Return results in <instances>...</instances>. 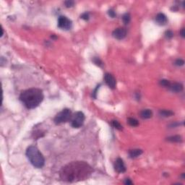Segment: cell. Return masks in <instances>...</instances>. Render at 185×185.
I'll list each match as a JSON object with an SVG mask.
<instances>
[{"label": "cell", "mask_w": 185, "mask_h": 185, "mask_svg": "<svg viewBox=\"0 0 185 185\" xmlns=\"http://www.w3.org/2000/svg\"><path fill=\"white\" fill-rule=\"evenodd\" d=\"M93 173V168L85 161H73L59 171L61 179L66 182H77L87 179Z\"/></svg>", "instance_id": "cell-1"}, {"label": "cell", "mask_w": 185, "mask_h": 185, "mask_svg": "<svg viewBox=\"0 0 185 185\" xmlns=\"http://www.w3.org/2000/svg\"><path fill=\"white\" fill-rule=\"evenodd\" d=\"M20 100L28 109L38 106L43 100L42 90L38 88H30L21 93Z\"/></svg>", "instance_id": "cell-2"}, {"label": "cell", "mask_w": 185, "mask_h": 185, "mask_svg": "<svg viewBox=\"0 0 185 185\" xmlns=\"http://www.w3.org/2000/svg\"><path fill=\"white\" fill-rule=\"evenodd\" d=\"M26 156L34 167L41 168L45 164V159L36 146H29L26 150Z\"/></svg>", "instance_id": "cell-3"}, {"label": "cell", "mask_w": 185, "mask_h": 185, "mask_svg": "<svg viewBox=\"0 0 185 185\" xmlns=\"http://www.w3.org/2000/svg\"><path fill=\"white\" fill-rule=\"evenodd\" d=\"M72 116V113L71 110L69 109H65L56 114V116L54 117L53 121L56 124L65 123L71 120Z\"/></svg>", "instance_id": "cell-4"}, {"label": "cell", "mask_w": 185, "mask_h": 185, "mask_svg": "<svg viewBox=\"0 0 185 185\" xmlns=\"http://www.w3.org/2000/svg\"><path fill=\"white\" fill-rule=\"evenodd\" d=\"M85 114L81 111L75 113L71 119V125L74 128H80L85 121Z\"/></svg>", "instance_id": "cell-5"}, {"label": "cell", "mask_w": 185, "mask_h": 185, "mask_svg": "<svg viewBox=\"0 0 185 185\" xmlns=\"http://www.w3.org/2000/svg\"><path fill=\"white\" fill-rule=\"evenodd\" d=\"M72 21L65 16H60L58 18V27L62 30L67 31L72 28Z\"/></svg>", "instance_id": "cell-6"}, {"label": "cell", "mask_w": 185, "mask_h": 185, "mask_svg": "<svg viewBox=\"0 0 185 185\" xmlns=\"http://www.w3.org/2000/svg\"><path fill=\"white\" fill-rule=\"evenodd\" d=\"M104 80L106 82V83L107 84V85L111 88V89H114L116 85V79L114 78V77L110 74V73H106L104 75Z\"/></svg>", "instance_id": "cell-7"}, {"label": "cell", "mask_w": 185, "mask_h": 185, "mask_svg": "<svg viewBox=\"0 0 185 185\" xmlns=\"http://www.w3.org/2000/svg\"><path fill=\"white\" fill-rule=\"evenodd\" d=\"M112 36L116 39L121 40L124 38L126 36V30L124 28H119L113 31Z\"/></svg>", "instance_id": "cell-8"}, {"label": "cell", "mask_w": 185, "mask_h": 185, "mask_svg": "<svg viewBox=\"0 0 185 185\" xmlns=\"http://www.w3.org/2000/svg\"><path fill=\"white\" fill-rule=\"evenodd\" d=\"M114 169L118 173H124L126 171V166L121 158H117L114 163Z\"/></svg>", "instance_id": "cell-9"}, {"label": "cell", "mask_w": 185, "mask_h": 185, "mask_svg": "<svg viewBox=\"0 0 185 185\" xmlns=\"http://www.w3.org/2000/svg\"><path fill=\"white\" fill-rule=\"evenodd\" d=\"M155 21L158 25H164L168 22V19L163 13H158L155 17Z\"/></svg>", "instance_id": "cell-10"}, {"label": "cell", "mask_w": 185, "mask_h": 185, "mask_svg": "<svg viewBox=\"0 0 185 185\" xmlns=\"http://www.w3.org/2000/svg\"><path fill=\"white\" fill-rule=\"evenodd\" d=\"M168 88L170 89L171 91L174 93H179L182 91L183 90V85L179 82H174V83H171Z\"/></svg>", "instance_id": "cell-11"}, {"label": "cell", "mask_w": 185, "mask_h": 185, "mask_svg": "<svg viewBox=\"0 0 185 185\" xmlns=\"http://www.w3.org/2000/svg\"><path fill=\"white\" fill-rule=\"evenodd\" d=\"M153 112L150 109H144L140 112V117L143 119H148L152 117Z\"/></svg>", "instance_id": "cell-12"}, {"label": "cell", "mask_w": 185, "mask_h": 185, "mask_svg": "<svg viewBox=\"0 0 185 185\" xmlns=\"http://www.w3.org/2000/svg\"><path fill=\"white\" fill-rule=\"evenodd\" d=\"M143 153V150L140 149H132L129 151V155L131 158H135L140 156Z\"/></svg>", "instance_id": "cell-13"}, {"label": "cell", "mask_w": 185, "mask_h": 185, "mask_svg": "<svg viewBox=\"0 0 185 185\" xmlns=\"http://www.w3.org/2000/svg\"><path fill=\"white\" fill-rule=\"evenodd\" d=\"M167 140L172 143H181L182 142V138L179 135H174V136H171L167 138Z\"/></svg>", "instance_id": "cell-14"}, {"label": "cell", "mask_w": 185, "mask_h": 185, "mask_svg": "<svg viewBox=\"0 0 185 185\" xmlns=\"http://www.w3.org/2000/svg\"><path fill=\"white\" fill-rule=\"evenodd\" d=\"M159 114L163 117H169L174 114V112L170 110H160L159 111Z\"/></svg>", "instance_id": "cell-15"}, {"label": "cell", "mask_w": 185, "mask_h": 185, "mask_svg": "<svg viewBox=\"0 0 185 185\" xmlns=\"http://www.w3.org/2000/svg\"><path fill=\"white\" fill-rule=\"evenodd\" d=\"M127 122L131 126H138L139 125V121L135 118H129L127 119Z\"/></svg>", "instance_id": "cell-16"}, {"label": "cell", "mask_w": 185, "mask_h": 185, "mask_svg": "<svg viewBox=\"0 0 185 185\" xmlns=\"http://www.w3.org/2000/svg\"><path fill=\"white\" fill-rule=\"evenodd\" d=\"M111 125H112L115 129H118V130H121L122 129V126L118 121L113 120L111 121Z\"/></svg>", "instance_id": "cell-17"}, {"label": "cell", "mask_w": 185, "mask_h": 185, "mask_svg": "<svg viewBox=\"0 0 185 185\" xmlns=\"http://www.w3.org/2000/svg\"><path fill=\"white\" fill-rule=\"evenodd\" d=\"M122 20H123L124 24H126H126H129L130 20H131V16H130L129 13H125V14H124L123 17H122Z\"/></svg>", "instance_id": "cell-18"}, {"label": "cell", "mask_w": 185, "mask_h": 185, "mask_svg": "<svg viewBox=\"0 0 185 185\" xmlns=\"http://www.w3.org/2000/svg\"><path fill=\"white\" fill-rule=\"evenodd\" d=\"M170 84H171L170 81H168L167 80H161L160 81V85L161 86H163V87H168Z\"/></svg>", "instance_id": "cell-19"}, {"label": "cell", "mask_w": 185, "mask_h": 185, "mask_svg": "<svg viewBox=\"0 0 185 185\" xmlns=\"http://www.w3.org/2000/svg\"><path fill=\"white\" fill-rule=\"evenodd\" d=\"M174 64H175V65H177V66L181 67V66H183V65H184V61L182 59H178L176 60V62H175Z\"/></svg>", "instance_id": "cell-20"}, {"label": "cell", "mask_w": 185, "mask_h": 185, "mask_svg": "<svg viewBox=\"0 0 185 185\" xmlns=\"http://www.w3.org/2000/svg\"><path fill=\"white\" fill-rule=\"evenodd\" d=\"M165 36L167 38H171L172 37L174 36V33L172 32L171 31H167L165 33Z\"/></svg>", "instance_id": "cell-21"}, {"label": "cell", "mask_w": 185, "mask_h": 185, "mask_svg": "<svg viewBox=\"0 0 185 185\" xmlns=\"http://www.w3.org/2000/svg\"><path fill=\"white\" fill-rule=\"evenodd\" d=\"M74 4H75V2H74L73 1H71V0L66 1V2H65V6H66L67 7H72L74 5Z\"/></svg>", "instance_id": "cell-22"}, {"label": "cell", "mask_w": 185, "mask_h": 185, "mask_svg": "<svg viewBox=\"0 0 185 185\" xmlns=\"http://www.w3.org/2000/svg\"><path fill=\"white\" fill-rule=\"evenodd\" d=\"M108 14H109V15L110 17H112V18H114V17H116V12H114V9H109V11H108Z\"/></svg>", "instance_id": "cell-23"}, {"label": "cell", "mask_w": 185, "mask_h": 185, "mask_svg": "<svg viewBox=\"0 0 185 185\" xmlns=\"http://www.w3.org/2000/svg\"><path fill=\"white\" fill-rule=\"evenodd\" d=\"M93 62H94V63H95V65H98V66H101V65H103V62H101V60L98 59V58H94Z\"/></svg>", "instance_id": "cell-24"}, {"label": "cell", "mask_w": 185, "mask_h": 185, "mask_svg": "<svg viewBox=\"0 0 185 185\" xmlns=\"http://www.w3.org/2000/svg\"><path fill=\"white\" fill-rule=\"evenodd\" d=\"M80 17H81L82 19H83V20H87L89 19V14H87V12H85V13H83V14H82L81 16H80Z\"/></svg>", "instance_id": "cell-25"}, {"label": "cell", "mask_w": 185, "mask_h": 185, "mask_svg": "<svg viewBox=\"0 0 185 185\" xmlns=\"http://www.w3.org/2000/svg\"><path fill=\"white\" fill-rule=\"evenodd\" d=\"M124 184H125L129 185V184H132V182H131V180L130 179H126L124 181Z\"/></svg>", "instance_id": "cell-26"}, {"label": "cell", "mask_w": 185, "mask_h": 185, "mask_svg": "<svg viewBox=\"0 0 185 185\" xmlns=\"http://www.w3.org/2000/svg\"><path fill=\"white\" fill-rule=\"evenodd\" d=\"M180 35H181V36L182 37V38H184V28H182L181 30V31H180Z\"/></svg>", "instance_id": "cell-27"}]
</instances>
